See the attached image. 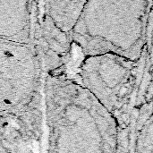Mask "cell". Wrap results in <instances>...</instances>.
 <instances>
[{"label":"cell","instance_id":"7a4b0ae2","mask_svg":"<svg viewBox=\"0 0 153 153\" xmlns=\"http://www.w3.org/2000/svg\"><path fill=\"white\" fill-rule=\"evenodd\" d=\"M152 4L139 0L86 1L71 33L74 47L82 56L111 54L139 62L148 52Z\"/></svg>","mask_w":153,"mask_h":153},{"label":"cell","instance_id":"277c9868","mask_svg":"<svg viewBox=\"0 0 153 153\" xmlns=\"http://www.w3.org/2000/svg\"><path fill=\"white\" fill-rule=\"evenodd\" d=\"M45 77L32 45L0 39V118L41 130Z\"/></svg>","mask_w":153,"mask_h":153},{"label":"cell","instance_id":"6da1fadb","mask_svg":"<svg viewBox=\"0 0 153 153\" xmlns=\"http://www.w3.org/2000/svg\"><path fill=\"white\" fill-rule=\"evenodd\" d=\"M133 120L121 124L72 74H46L39 152L133 153Z\"/></svg>","mask_w":153,"mask_h":153},{"label":"cell","instance_id":"3957f363","mask_svg":"<svg viewBox=\"0 0 153 153\" xmlns=\"http://www.w3.org/2000/svg\"><path fill=\"white\" fill-rule=\"evenodd\" d=\"M152 55L139 61L111 54L82 56L72 74L121 124L131 123Z\"/></svg>","mask_w":153,"mask_h":153},{"label":"cell","instance_id":"52a82bcc","mask_svg":"<svg viewBox=\"0 0 153 153\" xmlns=\"http://www.w3.org/2000/svg\"><path fill=\"white\" fill-rule=\"evenodd\" d=\"M86 1H46L41 6L46 15L62 31L71 36Z\"/></svg>","mask_w":153,"mask_h":153},{"label":"cell","instance_id":"5b68a950","mask_svg":"<svg viewBox=\"0 0 153 153\" xmlns=\"http://www.w3.org/2000/svg\"><path fill=\"white\" fill-rule=\"evenodd\" d=\"M32 47L45 74L69 73L74 57V45L69 34L59 30L37 2Z\"/></svg>","mask_w":153,"mask_h":153},{"label":"cell","instance_id":"8992f818","mask_svg":"<svg viewBox=\"0 0 153 153\" xmlns=\"http://www.w3.org/2000/svg\"><path fill=\"white\" fill-rule=\"evenodd\" d=\"M36 13L37 2L0 1V39L31 45Z\"/></svg>","mask_w":153,"mask_h":153}]
</instances>
